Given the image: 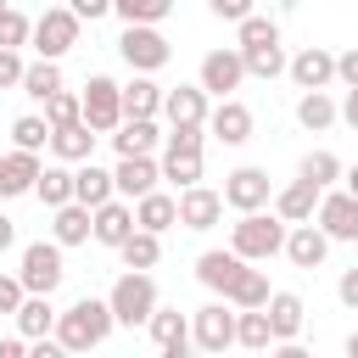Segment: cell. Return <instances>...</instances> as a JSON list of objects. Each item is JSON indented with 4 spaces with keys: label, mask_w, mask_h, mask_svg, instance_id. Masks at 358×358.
Instances as JSON below:
<instances>
[{
    "label": "cell",
    "mask_w": 358,
    "mask_h": 358,
    "mask_svg": "<svg viewBox=\"0 0 358 358\" xmlns=\"http://www.w3.org/2000/svg\"><path fill=\"white\" fill-rule=\"evenodd\" d=\"M0 358H28V341H22V336H11V341H0Z\"/></svg>",
    "instance_id": "11a10c76"
},
{
    "label": "cell",
    "mask_w": 358,
    "mask_h": 358,
    "mask_svg": "<svg viewBox=\"0 0 358 358\" xmlns=\"http://www.w3.org/2000/svg\"><path fill=\"white\" fill-rule=\"evenodd\" d=\"M268 358H313V352H308V347H302V341H285V347H274V352H268Z\"/></svg>",
    "instance_id": "db71d44e"
},
{
    "label": "cell",
    "mask_w": 358,
    "mask_h": 358,
    "mask_svg": "<svg viewBox=\"0 0 358 358\" xmlns=\"http://www.w3.org/2000/svg\"><path fill=\"white\" fill-rule=\"evenodd\" d=\"M50 241L56 246H84V241H95V213L90 207H62V213H50Z\"/></svg>",
    "instance_id": "83f0119b"
},
{
    "label": "cell",
    "mask_w": 358,
    "mask_h": 358,
    "mask_svg": "<svg viewBox=\"0 0 358 358\" xmlns=\"http://www.w3.org/2000/svg\"><path fill=\"white\" fill-rule=\"evenodd\" d=\"M112 11V0H73V17L78 22H95V17H106Z\"/></svg>",
    "instance_id": "f907efd6"
},
{
    "label": "cell",
    "mask_w": 358,
    "mask_h": 358,
    "mask_svg": "<svg viewBox=\"0 0 358 358\" xmlns=\"http://www.w3.org/2000/svg\"><path fill=\"white\" fill-rule=\"evenodd\" d=\"M106 308H112V319L117 324H151V313L162 308L157 302V280L151 274H117L112 280V291H106Z\"/></svg>",
    "instance_id": "3957f363"
},
{
    "label": "cell",
    "mask_w": 358,
    "mask_h": 358,
    "mask_svg": "<svg viewBox=\"0 0 358 358\" xmlns=\"http://www.w3.org/2000/svg\"><path fill=\"white\" fill-rule=\"evenodd\" d=\"M22 73H28V62L17 50H0V90H22Z\"/></svg>",
    "instance_id": "bcb514c9"
},
{
    "label": "cell",
    "mask_w": 358,
    "mask_h": 358,
    "mask_svg": "<svg viewBox=\"0 0 358 358\" xmlns=\"http://www.w3.org/2000/svg\"><path fill=\"white\" fill-rule=\"evenodd\" d=\"M17 280H22L28 296H50V291L67 280L62 246H56V241H28V246H22V268H17Z\"/></svg>",
    "instance_id": "8992f818"
},
{
    "label": "cell",
    "mask_w": 358,
    "mask_h": 358,
    "mask_svg": "<svg viewBox=\"0 0 358 358\" xmlns=\"http://www.w3.org/2000/svg\"><path fill=\"white\" fill-rule=\"evenodd\" d=\"M28 358H67V347L50 336V341H28Z\"/></svg>",
    "instance_id": "816d5d0a"
},
{
    "label": "cell",
    "mask_w": 358,
    "mask_h": 358,
    "mask_svg": "<svg viewBox=\"0 0 358 358\" xmlns=\"http://www.w3.org/2000/svg\"><path fill=\"white\" fill-rule=\"evenodd\" d=\"M319 201H324V190H313V185H302V179H291L285 190H274V218H280L285 229H296V224H313V213H319Z\"/></svg>",
    "instance_id": "e0dca14e"
},
{
    "label": "cell",
    "mask_w": 358,
    "mask_h": 358,
    "mask_svg": "<svg viewBox=\"0 0 358 358\" xmlns=\"http://www.w3.org/2000/svg\"><path fill=\"white\" fill-rule=\"evenodd\" d=\"M268 201H274V185H268L263 168H235V173H224V207H235L241 218L263 213Z\"/></svg>",
    "instance_id": "8fae6325"
},
{
    "label": "cell",
    "mask_w": 358,
    "mask_h": 358,
    "mask_svg": "<svg viewBox=\"0 0 358 358\" xmlns=\"http://www.w3.org/2000/svg\"><path fill=\"white\" fill-rule=\"evenodd\" d=\"M252 45H280V22L263 17V11H252V17L241 22V45H235V50H252Z\"/></svg>",
    "instance_id": "7bdbcfd3"
},
{
    "label": "cell",
    "mask_w": 358,
    "mask_h": 358,
    "mask_svg": "<svg viewBox=\"0 0 358 358\" xmlns=\"http://www.w3.org/2000/svg\"><path fill=\"white\" fill-rule=\"evenodd\" d=\"M162 358H196V341H179V347H162Z\"/></svg>",
    "instance_id": "9f6ffc18"
},
{
    "label": "cell",
    "mask_w": 358,
    "mask_h": 358,
    "mask_svg": "<svg viewBox=\"0 0 358 358\" xmlns=\"http://www.w3.org/2000/svg\"><path fill=\"white\" fill-rule=\"evenodd\" d=\"M73 45H78V17H73V6H45V11L34 17V50H39V62H62Z\"/></svg>",
    "instance_id": "52a82bcc"
},
{
    "label": "cell",
    "mask_w": 358,
    "mask_h": 358,
    "mask_svg": "<svg viewBox=\"0 0 358 358\" xmlns=\"http://www.w3.org/2000/svg\"><path fill=\"white\" fill-rule=\"evenodd\" d=\"M285 224L274 218V213H252V218H235L229 224V252L241 257V263H268L274 252H285Z\"/></svg>",
    "instance_id": "7a4b0ae2"
},
{
    "label": "cell",
    "mask_w": 358,
    "mask_h": 358,
    "mask_svg": "<svg viewBox=\"0 0 358 358\" xmlns=\"http://www.w3.org/2000/svg\"><path fill=\"white\" fill-rule=\"evenodd\" d=\"M296 179H302V185H313V190H330L336 179H347V168H341V157H336V151H324V145H319V151H308V157L296 162Z\"/></svg>",
    "instance_id": "4dcf8cb0"
},
{
    "label": "cell",
    "mask_w": 358,
    "mask_h": 358,
    "mask_svg": "<svg viewBox=\"0 0 358 358\" xmlns=\"http://www.w3.org/2000/svg\"><path fill=\"white\" fill-rule=\"evenodd\" d=\"M241 62H246V78H280L291 67L285 45H252V50H241Z\"/></svg>",
    "instance_id": "e575fe53"
},
{
    "label": "cell",
    "mask_w": 358,
    "mask_h": 358,
    "mask_svg": "<svg viewBox=\"0 0 358 358\" xmlns=\"http://www.w3.org/2000/svg\"><path fill=\"white\" fill-rule=\"evenodd\" d=\"M336 296H341V308H352V313H358V268H341V280H336Z\"/></svg>",
    "instance_id": "681fc988"
},
{
    "label": "cell",
    "mask_w": 358,
    "mask_h": 358,
    "mask_svg": "<svg viewBox=\"0 0 358 358\" xmlns=\"http://www.w3.org/2000/svg\"><path fill=\"white\" fill-rule=\"evenodd\" d=\"M117 56L134 67V78H151L157 67H168L173 45L162 39V28H123L117 34Z\"/></svg>",
    "instance_id": "ba28073f"
},
{
    "label": "cell",
    "mask_w": 358,
    "mask_h": 358,
    "mask_svg": "<svg viewBox=\"0 0 358 358\" xmlns=\"http://www.w3.org/2000/svg\"><path fill=\"white\" fill-rule=\"evenodd\" d=\"M112 308H106V296H78L62 319H56V341L67 347V358H78V352H90V347H101L106 336H112Z\"/></svg>",
    "instance_id": "6da1fadb"
},
{
    "label": "cell",
    "mask_w": 358,
    "mask_h": 358,
    "mask_svg": "<svg viewBox=\"0 0 358 358\" xmlns=\"http://www.w3.org/2000/svg\"><path fill=\"white\" fill-rule=\"evenodd\" d=\"M313 224L324 229V241H358V201H352L347 190H324Z\"/></svg>",
    "instance_id": "9a60e30c"
},
{
    "label": "cell",
    "mask_w": 358,
    "mask_h": 358,
    "mask_svg": "<svg viewBox=\"0 0 358 358\" xmlns=\"http://www.w3.org/2000/svg\"><path fill=\"white\" fill-rule=\"evenodd\" d=\"M56 308H50V296H28L22 308H17V336L22 341H50L56 336Z\"/></svg>",
    "instance_id": "f1b7e54d"
},
{
    "label": "cell",
    "mask_w": 358,
    "mask_h": 358,
    "mask_svg": "<svg viewBox=\"0 0 358 358\" xmlns=\"http://www.w3.org/2000/svg\"><path fill=\"white\" fill-rule=\"evenodd\" d=\"M73 201H78V207H90V213H101L106 201H117V185H112V173H106V168H95V162L73 168Z\"/></svg>",
    "instance_id": "7402d4cb"
},
{
    "label": "cell",
    "mask_w": 358,
    "mask_h": 358,
    "mask_svg": "<svg viewBox=\"0 0 358 358\" xmlns=\"http://www.w3.org/2000/svg\"><path fill=\"white\" fill-rule=\"evenodd\" d=\"M17 45H34V17H22L17 6L0 11V50H17Z\"/></svg>",
    "instance_id": "b9f144b4"
},
{
    "label": "cell",
    "mask_w": 358,
    "mask_h": 358,
    "mask_svg": "<svg viewBox=\"0 0 358 358\" xmlns=\"http://www.w3.org/2000/svg\"><path fill=\"white\" fill-rule=\"evenodd\" d=\"M162 179L179 185V196L201 185V134L196 129H168L162 134Z\"/></svg>",
    "instance_id": "277c9868"
},
{
    "label": "cell",
    "mask_w": 358,
    "mask_h": 358,
    "mask_svg": "<svg viewBox=\"0 0 358 358\" xmlns=\"http://www.w3.org/2000/svg\"><path fill=\"white\" fill-rule=\"evenodd\" d=\"M84 129L90 134H117L123 129V84H112L106 73L84 78Z\"/></svg>",
    "instance_id": "5b68a950"
},
{
    "label": "cell",
    "mask_w": 358,
    "mask_h": 358,
    "mask_svg": "<svg viewBox=\"0 0 358 358\" xmlns=\"http://www.w3.org/2000/svg\"><path fill=\"white\" fill-rule=\"evenodd\" d=\"M112 11L123 17V28H157L173 11V0H112Z\"/></svg>",
    "instance_id": "836d02e7"
},
{
    "label": "cell",
    "mask_w": 358,
    "mask_h": 358,
    "mask_svg": "<svg viewBox=\"0 0 358 358\" xmlns=\"http://www.w3.org/2000/svg\"><path fill=\"white\" fill-rule=\"evenodd\" d=\"M157 257H162V241H157V235H145V229H134V235H129V246H123V268H129V274H151V268H157Z\"/></svg>",
    "instance_id": "74e56055"
},
{
    "label": "cell",
    "mask_w": 358,
    "mask_h": 358,
    "mask_svg": "<svg viewBox=\"0 0 358 358\" xmlns=\"http://www.w3.org/2000/svg\"><path fill=\"white\" fill-rule=\"evenodd\" d=\"M268 296H274V291H268V274H263V268H252V263H246V268L235 274V285L224 291V302H229L235 313H263V308H268Z\"/></svg>",
    "instance_id": "603a6c76"
},
{
    "label": "cell",
    "mask_w": 358,
    "mask_h": 358,
    "mask_svg": "<svg viewBox=\"0 0 358 358\" xmlns=\"http://www.w3.org/2000/svg\"><path fill=\"white\" fill-rule=\"evenodd\" d=\"M45 123H50V129H73V123H84V101L62 90L56 101H45Z\"/></svg>",
    "instance_id": "ee69618b"
},
{
    "label": "cell",
    "mask_w": 358,
    "mask_h": 358,
    "mask_svg": "<svg viewBox=\"0 0 358 358\" xmlns=\"http://www.w3.org/2000/svg\"><path fill=\"white\" fill-rule=\"evenodd\" d=\"M235 347H246V352H268V347H274L268 313H241V319H235Z\"/></svg>",
    "instance_id": "60d3db41"
},
{
    "label": "cell",
    "mask_w": 358,
    "mask_h": 358,
    "mask_svg": "<svg viewBox=\"0 0 358 358\" xmlns=\"http://www.w3.org/2000/svg\"><path fill=\"white\" fill-rule=\"evenodd\" d=\"M50 134H56V129H50L45 117H34V112H28V117H17V123H11V140H17L11 151H28V157H39V151L50 145Z\"/></svg>",
    "instance_id": "ab89813d"
},
{
    "label": "cell",
    "mask_w": 358,
    "mask_h": 358,
    "mask_svg": "<svg viewBox=\"0 0 358 358\" xmlns=\"http://www.w3.org/2000/svg\"><path fill=\"white\" fill-rule=\"evenodd\" d=\"M336 117H341V106H336L330 95H296V123H302L308 134H324Z\"/></svg>",
    "instance_id": "d590c367"
},
{
    "label": "cell",
    "mask_w": 358,
    "mask_h": 358,
    "mask_svg": "<svg viewBox=\"0 0 358 358\" xmlns=\"http://www.w3.org/2000/svg\"><path fill=\"white\" fill-rule=\"evenodd\" d=\"M39 173H45L39 157H28V151H6V157H0V201L28 196V190L39 185Z\"/></svg>",
    "instance_id": "ffe728a7"
},
{
    "label": "cell",
    "mask_w": 358,
    "mask_h": 358,
    "mask_svg": "<svg viewBox=\"0 0 358 358\" xmlns=\"http://www.w3.org/2000/svg\"><path fill=\"white\" fill-rule=\"evenodd\" d=\"M162 84L157 78H129L123 84V123H157V112H162Z\"/></svg>",
    "instance_id": "44dd1931"
},
{
    "label": "cell",
    "mask_w": 358,
    "mask_h": 358,
    "mask_svg": "<svg viewBox=\"0 0 358 358\" xmlns=\"http://www.w3.org/2000/svg\"><path fill=\"white\" fill-rule=\"evenodd\" d=\"M196 84H201V95L235 101V90L246 84V62H241V50H235V45H224V50H207V56H201V73H196Z\"/></svg>",
    "instance_id": "9c48e42d"
},
{
    "label": "cell",
    "mask_w": 358,
    "mask_h": 358,
    "mask_svg": "<svg viewBox=\"0 0 358 358\" xmlns=\"http://www.w3.org/2000/svg\"><path fill=\"white\" fill-rule=\"evenodd\" d=\"M341 123H347V129H358V90H347V95H341Z\"/></svg>",
    "instance_id": "f5cc1de1"
},
{
    "label": "cell",
    "mask_w": 358,
    "mask_h": 358,
    "mask_svg": "<svg viewBox=\"0 0 358 358\" xmlns=\"http://www.w3.org/2000/svg\"><path fill=\"white\" fill-rule=\"evenodd\" d=\"M207 11H213L218 22H235V28H241V22L252 17V0H207Z\"/></svg>",
    "instance_id": "f6af8a7d"
},
{
    "label": "cell",
    "mask_w": 358,
    "mask_h": 358,
    "mask_svg": "<svg viewBox=\"0 0 358 358\" xmlns=\"http://www.w3.org/2000/svg\"><path fill=\"white\" fill-rule=\"evenodd\" d=\"M263 313H268V330H274V347H285V341H296V336H302V319H308V302H302L296 291H274Z\"/></svg>",
    "instance_id": "d6986e66"
},
{
    "label": "cell",
    "mask_w": 358,
    "mask_h": 358,
    "mask_svg": "<svg viewBox=\"0 0 358 358\" xmlns=\"http://www.w3.org/2000/svg\"><path fill=\"white\" fill-rule=\"evenodd\" d=\"M252 129H257V117H252V106H246V101H218V106H213V117H207V134H213L218 145H246V140H252Z\"/></svg>",
    "instance_id": "2e32d148"
},
{
    "label": "cell",
    "mask_w": 358,
    "mask_h": 358,
    "mask_svg": "<svg viewBox=\"0 0 358 358\" xmlns=\"http://www.w3.org/2000/svg\"><path fill=\"white\" fill-rule=\"evenodd\" d=\"M336 78H341L347 90H358V45H347V50L336 56Z\"/></svg>",
    "instance_id": "c3c4849f"
},
{
    "label": "cell",
    "mask_w": 358,
    "mask_h": 358,
    "mask_svg": "<svg viewBox=\"0 0 358 358\" xmlns=\"http://www.w3.org/2000/svg\"><path fill=\"white\" fill-rule=\"evenodd\" d=\"M341 190H347V196H352V201H358V162H352V168H347V179H341Z\"/></svg>",
    "instance_id": "680465c9"
},
{
    "label": "cell",
    "mask_w": 358,
    "mask_h": 358,
    "mask_svg": "<svg viewBox=\"0 0 358 358\" xmlns=\"http://www.w3.org/2000/svg\"><path fill=\"white\" fill-rule=\"evenodd\" d=\"M145 330H151V341H157V347H179V341H190V319H185L179 308H157Z\"/></svg>",
    "instance_id": "f35d334b"
},
{
    "label": "cell",
    "mask_w": 358,
    "mask_h": 358,
    "mask_svg": "<svg viewBox=\"0 0 358 358\" xmlns=\"http://www.w3.org/2000/svg\"><path fill=\"white\" fill-rule=\"evenodd\" d=\"M285 257H291L296 268H324V257H330L324 229H319V224H296V229L285 235Z\"/></svg>",
    "instance_id": "d4e9b609"
},
{
    "label": "cell",
    "mask_w": 358,
    "mask_h": 358,
    "mask_svg": "<svg viewBox=\"0 0 358 358\" xmlns=\"http://www.w3.org/2000/svg\"><path fill=\"white\" fill-rule=\"evenodd\" d=\"M22 95H28V101H56V95H62V62H28Z\"/></svg>",
    "instance_id": "d6a6232c"
},
{
    "label": "cell",
    "mask_w": 358,
    "mask_h": 358,
    "mask_svg": "<svg viewBox=\"0 0 358 358\" xmlns=\"http://www.w3.org/2000/svg\"><path fill=\"white\" fill-rule=\"evenodd\" d=\"M11 241H17V224H11V218H6V213H0V252H6V246H11Z\"/></svg>",
    "instance_id": "6f0895ef"
},
{
    "label": "cell",
    "mask_w": 358,
    "mask_h": 358,
    "mask_svg": "<svg viewBox=\"0 0 358 358\" xmlns=\"http://www.w3.org/2000/svg\"><path fill=\"white\" fill-rule=\"evenodd\" d=\"M235 319H241V313H229L224 302L196 308V313H190V341H196V352H224V347H235Z\"/></svg>",
    "instance_id": "7c38bea8"
},
{
    "label": "cell",
    "mask_w": 358,
    "mask_h": 358,
    "mask_svg": "<svg viewBox=\"0 0 358 358\" xmlns=\"http://www.w3.org/2000/svg\"><path fill=\"white\" fill-rule=\"evenodd\" d=\"M134 224H140L145 235H157V241H162V229H173V224H179V196L151 190L145 201H134Z\"/></svg>",
    "instance_id": "4316f807"
},
{
    "label": "cell",
    "mask_w": 358,
    "mask_h": 358,
    "mask_svg": "<svg viewBox=\"0 0 358 358\" xmlns=\"http://www.w3.org/2000/svg\"><path fill=\"white\" fill-rule=\"evenodd\" d=\"M241 268H246V263H241L235 252H201V257H196V280H201L207 291H218V296L235 285V274H241Z\"/></svg>",
    "instance_id": "f546056e"
},
{
    "label": "cell",
    "mask_w": 358,
    "mask_h": 358,
    "mask_svg": "<svg viewBox=\"0 0 358 358\" xmlns=\"http://www.w3.org/2000/svg\"><path fill=\"white\" fill-rule=\"evenodd\" d=\"M291 84L302 90V95H330V84H336V50H324V45H302L296 56H291Z\"/></svg>",
    "instance_id": "30bf717a"
},
{
    "label": "cell",
    "mask_w": 358,
    "mask_h": 358,
    "mask_svg": "<svg viewBox=\"0 0 358 358\" xmlns=\"http://www.w3.org/2000/svg\"><path fill=\"white\" fill-rule=\"evenodd\" d=\"M157 179H162V162H151V157H117V168H112V185H117V201H145L151 190H157Z\"/></svg>",
    "instance_id": "5bb4252c"
},
{
    "label": "cell",
    "mask_w": 358,
    "mask_h": 358,
    "mask_svg": "<svg viewBox=\"0 0 358 358\" xmlns=\"http://www.w3.org/2000/svg\"><path fill=\"white\" fill-rule=\"evenodd\" d=\"M34 196H39L50 213L73 207V168H62V162H45V173H39V185H34Z\"/></svg>",
    "instance_id": "1f68e13d"
},
{
    "label": "cell",
    "mask_w": 358,
    "mask_h": 358,
    "mask_svg": "<svg viewBox=\"0 0 358 358\" xmlns=\"http://www.w3.org/2000/svg\"><path fill=\"white\" fill-rule=\"evenodd\" d=\"M112 145H117V157H151L162 145V134H157V123H123L112 134Z\"/></svg>",
    "instance_id": "8d00e7d4"
},
{
    "label": "cell",
    "mask_w": 358,
    "mask_h": 358,
    "mask_svg": "<svg viewBox=\"0 0 358 358\" xmlns=\"http://www.w3.org/2000/svg\"><path fill=\"white\" fill-rule=\"evenodd\" d=\"M28 302V291H22V280L17 274H0V313H11L17 319V308Z\"/></svg>",
    "instance_id": "7dc6e473"
},
{
    "label": "cell",
    "mask_w": 358,
    "mask_h": 358,
    "mask_svg": "<svg viewBox=\"0 0 358 358\" xmlns=\"http://www.w3.org/2000/svg\"><path fill=\"white\" fill-rule=\"evenodd\" d=\"M134 229H140V224H134V207H129V201H106V207L95 213V241L112 246V252H123Z\"/></svg>",
    "instance_id": "cb8c5ba5"
},
{
    "label": "cell",
    "mask_w": 358,
    "mask_h": 358,
    "mask_svg": "<svg viewBox=\"0 0 358 358\" xmlns=\"http://www.w3.org/2000/svg\"><path fill=\"white\" fill-rule=\"evenodd\" d=\"M347 358H358V330H352V336H347Z\"/></svg>",
    "instance_id": "91938a15"
},
{
    "label": "cell",
    "mask_w": 358,
    "mask_h": 358,
    "mask_svg": "<svg viewBox=\"0 0 358 358\" xmlns=\"http://www.w3.org/2000/svg\"><path fill=\"white\" fill-rule=\"evenodd\" d=\"M162 117H168V129H196V134H207L213 106H207L201 84H173V90L162 95Z\"/></svg>",
    "instance_id": "4fadbf2b"
},
{
    "label": "cell",
    "mask_w": 358,
    "mask_h": 358,
    "mask_svg": "<svg viewBox=\"0 0 358 358\" xmlns=\"http://www.w3.org/2000/svg\"><path fill=\"white\" fill-rule=\"evenodd\" d=\"M218 218H224V190L196 185V190H185V196H179V224H185V229H196V235H201V229H213Z\"/></svg>",
    "instance_id": "ac0fdd59"
},
{
    "label": "cell",
    "mask_w": 358,
    "mask_h": 358,
    "mask_svg": "<svg viewBox=\"0 0 358 358\" xmlns=\"http://www.w3.org/2000/svg\"><path fill=\"white\" fill-rule=\"evenodd\" d=\"M95 140L101 134H90L84 123H73V129H56L50 134V151H56L62 168H84V162H95Z\"/></svg>",
    "instance_id": "484cf974"
}]
</instances>
